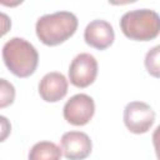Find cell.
<instances>
[{"label": "cell", "mask_w": 160, "mask_h": 160, "mask_svg": "<svg viewBox=\"0 0 160 160\" xmlns=\"http://www.w3.org/2000/svg\"><path fill=\"white\" fill-rule=\"evenodd\" d=\"M115 39V32L110 22L102 19H96L90 21L84 30L85 42L98 50H105L112 45Z\"/></svg>", "instance_id": "cell-8"}, {"label": "cell", "mask_w": 160, "mask_h": 160, "mask_svg": "<svg viewBox=\"0 0 160 160\" xmlns=\"http://www.w3.org/2000/svg\"><path fill=\"white\" fill-rule=\"evenodd\" d=\"M2 60L18 78L32 75L39 64V54L32 44L22 38H12L2 46Z\"/></svg>", "instance_id": "cell-2"}, {"label": "cell", "mask_w": 160, "mask_h": 160, "mask_svg": "<svg viewBox=\"0 0 160 160\" xmlns=\"http://www.w3.org/2000/svg\"><path fill=\"white\" fill-rule=\"evenodd\" d=\"M120 29L130 40L149 41L160 32V16L150 9L126 11L120 19Z\"/></svg>", "instance_id": "cell-3"}, {"label": "cell", "mask_w": 160, "mask_h": 160, "mask_svg": "<svg viewBox=\"0 0 160 160\" xmlns=\"http://www.w3.org/2000/svg\"><path fill=\"white\" fill-rule=\"evenodd\" d=\"M61 152L68 160H84L92 150L90 136L82 131H68L61 136Z\"/></svg>", "instance_id": "cell-7"}, {"label": "cell", "mask_w": 160, "mask_h": 160, "mask_svg": "<svg viewBox=\"0 0 160 160\" xmlns=\"http://www.w3.org/2000/svg\"><path fill=\"white\" fill-rule=\"evenodd\" d=\"M68 80L58 71L48 72L39 82V95L46 102H56L65 98L68 94Z\"/></svg>", "instance_id": "cell-9"}, {"label": "cell", "mask_w": 160, "mask_h": 160, "mask_svg": "<svg viewBox=\"0 0 160 160\" xmlns=\"http://www.w3.org/2000/svg\"><path fill=\"white\" fill-rule=\"evenodd\" d=\"M15 88L6 79L0 78V109L10 106L15 100Z\"/></svg>", "instance_id": "cell-12"}, {"label": "cell", "mask_w": 160, "mask_h": 160, "mask_svg": "<svg viewBox=\"0 0 160 160\" xmlns=\"http://www.w3.org/2000/svg\"><path fill=\"white\" fill-rule=\"evenodd\" d=\"M155 122V111L144 101H131L124 109V124L132 134L148 132Z\"/></svg>", "instance_id": "cell-4"}, {"label": "cell", "mask_w": 160, "mask_h": 160, "mask_svg": "<svg viewBox=\"0 0 160 160\" xmlns=\"http://www.w3.org/2000/svg\"><path fill=\"white\" fill-rule=\"evenodd\" d=\"M11 132V122L8 118L0 115V142L5 141Z\"/></svg>", "instance_id": "cell-13"}, {"label": "cell", "mask_w": 160, "mask_h": 160, "mask_svg": "<svg viewBox=\"0 0 160 160\" xmlns=\"http://www.w3.org/2000/svg\"><path fill=\"white\" fill-rule=\"evenodd\" d=\"M95 114L94 99L86 94H76L71 96L64 105L62 115L64 119L74 125L82 126L86 125Z\"/></svg>", "instance_id": "cell-5"}, {"label": "cell", "mask_w": 160, "mask_h": 160, "mask_svg": "<svg viewBox=\"0 0 160 160\" xmlns=\"http://www.w3.org/2000/svg\"><path fill=\"white\" fill-rule=\"evenodd\" d=\"M160 46L156 45L154 46L151 50H149L146 52L145 56V68L148 70V72L150 75H152L154 78H159L160 76Z\"/></svg>", "instance_id": "cell-11"}, {"label": "cell", "mask_w": 160, "mask_h": 160, "mask_svg": "<svg viewBox=\"0 0 160 160\" xmlns=\"http://www.w3.org/2000/svg\"><path fill=\"white\" fill-rule=\"evenodd\" d=\"M10 29H11V20L9 15L0 11V38L6 35Z\"/></svg>", "instance_id": "cell-14"}, {"label": "cell", "mask_w": 160, "mask_h": 160, "mask_svg": "<svg viewBox=\"0 0 160 160\" xmlns=\"http://www.w3.org/2000/svg\"><path fill=\"white\" fill-rule=\"evenodd\" d=\"M98 76V61L89 52L76 55L69 66V80L76 88H88Z\"/></svg>", "instance_id": "cell-6"}, {"label": "cell", "mask_w": 160, "mask_h": 160, "mask_svg": "<svg viewBox=\"0 0 160 160\" xmlns=\"http://www.w3.org/2000/svg\"><path fill=\"white\" fill-rule=\"evenodd\" d=\"M61 149L52 141H39L29 151V160H61Z\"/></svg>", "instance_id": "cell-10"}, {"label": "cell", "mask_w": 160, "mask_h": 160, "mask_svg": "<svg viewBox=\"0 0 160 160\" xmlns=\"http://www.w3.org/2000/svg\"><path fill=\"white\" fill-rule=\"evenodd\" d=\"M78 18L70 11H56L42 15L35 25L36 36L48 46H56L71 38L78 29Z\"/></svg>", "instance_id": "cell-1"}]
</instances>
